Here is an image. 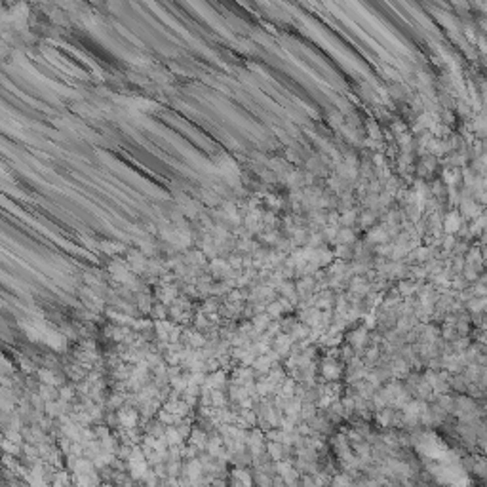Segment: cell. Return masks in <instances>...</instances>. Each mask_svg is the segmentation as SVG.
<instances>
[{
	"instance_id": "obj_1",
	"label": "cell",
	"mask_w": 487,
	"mask_h": 487,
	"mask_svg": "<svg viewBox=\"0 0 487 487\" xmlns=\"http://www.w3.org/2000/svg\"><path fill=\"white\" fill-rule=\"evenodd\" d=\"M207 440H209V438L204 434V430H193V432H191V436H189V442H191V445L198 447L200 451H202V449H206Z\"/></svg>"
}]
</instances>
